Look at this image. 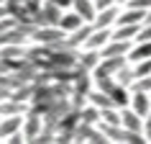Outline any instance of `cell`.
Segmentation results:
<instances>
[{
    "mask_svg": "<svg viewBox=\"0 0 151 144\" xmlns=\"http://www.w3.org/2000/svg\"><path fill=\"white\" fill-rule=\"evenodd\" d=\"M131 108L146 119L151 113V93H133V95H131Z\"/></svg>",
    "mask_w": 151,
    "mask_h": 144,
    "instance_id": "obj_10",
    "label": "cell"
},
{
    "mask_svg": "<svg viewBox=\"0 0 151 144\" xmlns=\"http://www.w3.org/2000/svg\"><path fill=\"white\" fill-rule=\"evenodd\" d=\"M151 39V23H143L141 31L136 33V41H149Z\"/></svg>",
    "mask_w": 151,
    "mask_h": 144,
    "instance_id": "obj_29",
    "label": "cell"
},
{
    "mask_svg": "<svg viewBox=\"0 0 151 144\" xmlns=\"http://www.w3.org/2000/svg\"><path fill=\"white\" fill-rule=\"evenodd\" d=\"M100 54L103 57H126V54H131V44L123 39H110L100 49Z\"/></svg>",
    "mask_w": 151,
    "mask_h": 144,
    "instance_id": "obj_7",
    "label": "cell"
},
{
    "mask_svg": "<svg viewBox=\"0 0 151 144\" xmlns=\"http://www.w3.org/2000/svg\"><path fill=\"white\" fill-rule=\"evenodd\" d=\"M143 23H151V10H146V21Z\"/></svg>",
    "mask_w": 151,
    "mask_h": 144,
    "instance_id": "obj_37",
    "label": "cell"
},
{
    "mask_svg": "<svg viewBox=\"0 0 151 144\" xmlns=\"http://www.w3.org/2000/svg\"><path fill=\"white\" fill-rule=\"evenodd\" d=\"M64 10L56 5V3H44L39 10H33V23L36 26H59V21H62Z\"/></svg>",
    "mask_w": 151,
    "mask_h": 144,
    "instance_id": "obj_1",
    "label": "cell"
},
{
    "mask_svg": "<svg viewBox=\"0 0 151 144\" xmlns=\"http://www.w3.org/2000/svg\"><path fill=\"white\" fill-rule=\"evenodd\" d=\"M23 5H26L28 10H31V13H33V10H39L41 5H44V0H23Z\"/></svg>",
    "mask_w": 151,
    "mask_h": 144,
    "instance_id": "obj_32",
    "label": "cell"
},
{
    "mask_svg": "<svg viewBox=\"0 0 151 144\" xmlns=\"http://www.w3.org/2000/svg\"><path fill=\"white\" fill-rule=\"evenodd\" d=\"M80 121H85V124H100V108L97 105H85L80 111Z\"/></svg>",
    "mask_w": 151,
    "mask_h": 144,
    "instance_id": "obj_22",
    "label": "cell"
},
{
    "mask_svg": "<svg viewBox=\"0 0 151 144\" xmlns=\"http://www.w3.org/2000/svg\"><path fill=\"white\" fill-rule=\"evenodd\" d=\"M118 3H128V0H118Z\"/></svg>",
    "mask_w": 151,
    "mask_h": 144,
    "instance_id": "obj_38",
    "label": "cell"
},
{
    "mask_svg": "<svg viewBox=\"0 0 151 144\" xmlns=\"http://www.w3.org/2000/svg\"><path fill=\"white\" fill-rule=\"evenodd\" d=\"M41 129H44V119H41L36 111H31V108H28V113H26V119H23V134H26V142H33V139L41 134Z\"/></svg>",
    "mask_w": 151,
    "mask_h": 144,
    "instance_id": "obj_4",
    "label": "cell"
},
{
    "mask_svg": "<svg viewBox=\"0 0 151 144\" xmlns=\"http://www.w3.org/2000/svg\"><path fill=\"white\" fill-rule=\"evenodd\" d=\"M143 23H126V26H118L115 31H113V39H123V41H131L136 39V33L141 31Z\"/></svg>",
    "mask_w": 151,
    "mask_h": 144,
    "instance_id": "obj_20",
    "label": "cell"
},
{
    "mask_svg": "<svg viewBox=\"0 0 151 144\" xmlns=\"http://www.w3.org/2000/svg\"><path fill=\"white\" fill-rule=\"evenodd\" d=\"M3 16H8V8H5V3L0 5V18H3Z\"/></svg>",
    "mask_w": 151,
    "mask_h": 144,
    "instance_id": "obj_36",
    "label": "cell"
},
{
    "mask_svg": "<svg viewBox=\"0 0 151 144\" xmlns=\"http://www.w3.org/2000/svg\"><path fill=\"white\" fill-rule=\"evenodd\" d=\"M82 23H87V21H85V18H82V16H80V13H77L74 8H72V10H64L62 21H59V26H62V28H64L67 33H72L74 28H80Z\"/></svg>",
    "mask_w": 151,
    "mask_h": 144,
    "instance_id": "obj_14",
    "label": "cell"
},
{
    "mask_svg": "<svg viewBox=\"0 0 151 144\" xmlns=\"http://www.w3.org/2000/svg\"><path fill=\"white\" fill-rule=\"evenodd\" d=\"M100 121L103 124H123V119H120V108H103L100 111Z\"/></svg>",
    "mask_w": 151,
    "mask_h": 144,
    "instance_id": "obj_23",
    "label": "cell"
},
{
    "mask_svg": "<svg viewBox=\"0 0 151 144\" xmlns=\"http://www.w3.org/2000/svg\"><path fill=\"white\" fill-rule=\"evenodd\" d=\"M100 59H103V54H100V49H87V52H82L80 54V62H77V67H82V70H95L97 64H100Z\"/></svg>",
    "mask_w": 151,
    "mask_h": 144,
    "instance_id": "obj_15",
    "label": "cell"
},
{
    "mask_svg": "<svg viewBox=\"0 0 151 144\" xmlns=\"http://www.w3.org/2000/svg\"><path fill=\"white\" fill-rule=\"evenodd\" d=\"M149 57H151V39H149V41H138V47L131 49L128 59H133V62H141V59H149Z\"/></svg>",
    "mask_w": 151,
    "mask_h": 144,
    "instance_id": "obj_21",
    "label": "cell"
},
{
    "mask_svg": "<svg viewBox=\"0 0 151 144\" xmlns=\"http://www.w3.org/2000/svg\"><path fill=\"white\" fill-rule=\"evenodd\" d=\"M131 93H151V75L133 80V85H131Z\"/></svg>",
    "mask_w": 151,
    "mask_h": 144,
    "instance_id": "obj_25",
    "label": "cell"
},
{
    "mask_svg": "<svg viewBox=\"0 0 151 144\" xmlns=\"http://www.w3.org/2000/svg\"><path fill=\"white\" fill-rule=\"evenodd\" d=\"M115 80H118L120 85H126V88H131V85H133V80H136V72L131 70V67H123V70H120L118 75H115Z\"/></svg>",
    "mask_w": 151,
    "mask_h": 144,
    "instance_id": "obj_26",
    "label": "cell"
},
{
    "mask_svg": "<svg viewBox=\"0 0 151 144\" xmlns=\"http://www.w3.org/2000/svg\"><path fill=\"white\" fill-rule=\"evenodd\" d=\"M5 142H10V144H21V142H26V134H23V129L21 131H16V134H10Z\"/></svg>",
    "mask_w": 151,
    "mask_h": 144,
    "instance_id": "obj_31",
    "label": "cell"
},
{
    "mask_svg": "<svg viewBox=\"0 0 151 144\" xmlns=\"http://www.w3.org/2000/svg\"><path fill=\"white\" fill-rule=\"evenodd\" d=\"M115 77L113 75H103V77H95V85H97V90H103V93H110L113 88H115Z\"/></svg>",
    "mask_w": 151,
    "mask_h": 144,
    "instance_id": "obj_24",
    "label": "cell"
},
{
    "mask_svg": "<svg viewBox=\"0 0 151 144\" xmlns=\"http://www.w3.org/2000/svg\"><path fill=\"white\" fill-rule=\"evenodd\" d=\"M126 59L128 57H103L100 64L92 70V77H103V75H113V77H115V75L126 67Z\"/></svg>",
    "mask_w": 151,
    "mask_h": 144,
    "instance_id": "obj_3",
    "label": "cell"
},
{
    "mask_svg": "<svg viewBox=\"0 0 151 144\" xmlns=\"http://www.w3.org/2000/svg\"><path fill=\"white\" fill-rule=\"evenodd\" d=\"M0 121H3V116H0Z\"/></svg>",
    "mask_w": 151,
    "mask_h": 144,
    "instance_id": "obj_40",
    "label": "cell"
},
{
    "mask_svg": "<svg viewBox=\"0 0 151 144\" xmlns=\"http://www.w3.org/2000/svg\"><path fill=\"white\" fill-rule=\"evenodd\" d=\"M3 3H5V0H0V5H3Z\"/></svg>",
    "mask_w": 151,
    "mask_h": 144,
    "instance_id": "obj_39",
    "label": "cell"
},
{
    "mask_svg": "<svg viewBox=\"0 0 151 144\" xmlns=\"http://www.w3.org/2000/svg\"><path fill=\"white\" fill-rule=\"evenodd\" d=\"M23 119H26V113H16V116H3V121H0V142H3V139H8L10 134L21 131V129H23Z\"/></svg>",
    "mask_w": 151,
    "mask_h": 144,
    "instance_id": "obj_5",
    "label": "cell"
},
{
    "mask_svg": "<svg viewBox=\"0 0 151 144\" xmlns=\"http://www.w3.org/2000/svg\"><path fill=\"white\" fill-rule=\"evenodd\" d=\"M51 3H56L62 10H67V8H72V5H74V0H51Z\"/></svg>",
    "mask_w": 151,
    "mask_h": 144,
    "instance_id": "obj_35",
    "label": "cell"
},
{
    "mask_svg": "<svg viewBox=\"0 0 151 144\" xmlns=\"http://www.w3.org/2000/svg\"><path fill=\"white\" fill-rule=\"evenodd\" d=\"M31 39L36 44H62V41H67V31L62 26H36Z\"/></svg>",
    "mask_w": 151,
    "mask_h": 144,
    "instance_id": "obj_2",
    "label": "cell"
},
{
    "mask_svg": "<svg viewBox=\"0 0 151 144\" xmlns=\"http://www.w3.org/2000/svg\"><path fill=\"white\" fill-rule=\"evenodd\" d=\"M143 21H146V10L143 8H131V5H128L126 13H118V21H115V23L126 26V23H143Z\"/></svg>",
    "mask_w": 151,
    "mask_h": 144,
    "instance_id": "obj_12",
    "label": "cell"
},
{
    "mask_svg": "<svg viewBox=\"0 0 151 144\" xmlns=\"http://www.w3.org/2000/svg\"><path fill=\"white\" fill-rule=\"evenodd\" d=\"M72 8L77 10L87 23H92L95 21V16H97V8H95V0H74V5Z\"/></svg>",
    "mask_w": 151,
    "mask_h": 144,
    "instance_id": "obj_16",
    "label": "cell"
},
{
    "mask_svg": "<svg viewBox=\"0 0 151 144\" xmlns=\"http://www.w3.org/2000/svg\"><path fill=\"white\" fill-rule=\"evenodd\" d=\"M143 134H146V139L151 142V113L143 119Z\"/></svg>",
    "mask_w": 151,
    "mask_h": 144,
    "instance_id": "obj_34",
    "label": "cell"
},
{
    "mask_svg": "<svg viewBox=\"0 0 151 144\" xmlns=\"http://www.w3.org/2000/svg\"><path fill=\"white\" fill-rule=\"evenodd\" d=\"M120 119H123V126L131 129V131H143V116L136 113L131 105L128 108H120Z\"/></svg>",
    "mask_w": 151,
    "mask_h": 144,
    "instance_id": "obj_8",
    "label": "cell"
},
{
    "mask_svg": "<svg viewBox=\"0 0 151 144\" xmlns=\"http://www.w3.org/2000/svg\"><path fill=\"white\" fill-rule=\"evenodd\" d=\"M95 31V23H82L80 28H74V31L67 36V47H72V49H80L82 44H87V39H90V33Z\"/></svg>",
    "mask_w": 151,
    "mask_h": 144,
    "instance_id": "obj_6",
    "label": "cell"
},
{
    "mask_svg": "<svg viewBox=\"0 0 151 144\" xmlns=\"http://www.w3.org/2000/svg\"><path fill=\"white\" fill-rule=\"evenodd\" d=\"M118 21V8L115 5H110V8H105V10H97V16H95V28H110L113 23Z\"/></svg>",
    "mask_w": 151,
    "mask_h": 144,
    "instance_id": "obj_11",
    "label": "cell"
},
{
    "mask_svg": "<svg viewBox=\"0 0 151 144\" xmlns=\"http://www.w3.org/2000/svg\"><path fill=\"white\" fill-rule=\"evenodd\" d=\"M16 113H28V105L21 100H13V98L0 100V116H16Z\"/></svg>",
    "mask_w": 151,
    "mask_h": 144,
    "instance_id": "obj_17",
    "label": "cell"
},
{
    "mask_svg": "<svg viewBox=\"0 0 151 144\" xmlns=\"http://www.w3.org/2000/svg\"><path fill=\"white\" fill-rule=\"evenodd\" d=\"M118 0H95V8L97 10H105V8H110V5H115Z\"/></svg>",
    "mask_w": 151,
    "mask_h": 144,
    "instance_id": "obj_33",
    "label": "cell"
},
{
    "mask_svg": "<svg viewBox=\"0 0 151 144\" xmlns=\"http://www.w3.org/2000/svg\"><path fill=\"white\" fill-rule=\"evenodd\" d=\"M13 26H18V21L13 16H3L0 18V33H5V31H10Z\"/></svg>",
    "mask_w": 151,
    "mask_h": 144,
    "instance_id": "obj_28",
    "label": "cell"
},
{
    "mask_svg": "<svg viewBox=\"0 0 151 144\" xmlns=\"http://www.w3.org/2000/svg\"><path fill=\"white\" fill-rule=\"evenodd\" d=\"M108 95L113 98V103H115V108H128L131 105V88H126V85H120V82H115V88L108 93Z\"/></svg>",
    "mask_w": 151,
    "mask_h": 144,
    "instance_id": "obj_9",
    "label": "cell"
},
{
    "mask_svg": "<svg viewBox=\"0 0 151 144\" xmlns=\"http://www.w3.org/2000/svg\"><path fill=\"white\" fill-rule=\"evenodd\" d=\"M87 100H90L92 105H97L100 111H103V108H115V103H113V98L108 95V93H103V90H90Z\"/></svg>",
    "mask_w": 151,
    "mask_h": 144,
    "instance_id": "obj_19",
    "label": "cell"
},
{
    "mask_svg": "<svg viewBox=\"0 0 151 144\" xmlns=\"http://www.w3.org/2000/svg\"><path fill=\"white\" fill-rule=\"evenodd\" d=\"M131 8H143V10H151V0H128Z\"/></svg>",
    "mask_w": 151,
    "mask_h": 144,
    "instance_id": "obj_30",
    "label": "cell"
},
{
    "mask_svg": "<svg viewBox=\"0 0 151 144\" xmlns=\"http://www.w3.org/2000/svg\"><path fill=\"white\" fill-rule=\"evenodd\" d=\"M80 126V111H74L72 108L69 113H64L62 119H59V124H56V131H72L74 134V129Z\"/></svg>",
    "mask_w": 151,
    "mask_h": 144,
    "instance_id": "obj_18",
    "label": "cell"
},
{
    "mask_svg": "<svg viewBox=\"0 0 151 144\" xmlns=\"http://www.w3.org/2000/svg\"><path fill=\"white\" fill-rule=\"evenodd\" d=\"M110 39H113V31H110V28H95V31L90 33V39H87L85 47H87V49H103Z\"/></svg>",
    "mask_w": 151,
    "mask_h": 144,
    "instance_id": "obj_13",
    "label": "cell"
},
{
    "mask_svg": "<svg viewBox=\"0 0 151 144\" xmlns=\"http://www.w3.org/2000/svg\"><path fill=\"white\" fill-rule=\"evenodd\" d=\"M133 72H136V80H138V77H146V75H151V57H149V59H141V62H136Z\"/></svg>",
    "mask_w": 151,
    "mask_h": 144,
    "instance_id": "obj_27",
    "label": "cell"
}]
</instances>
